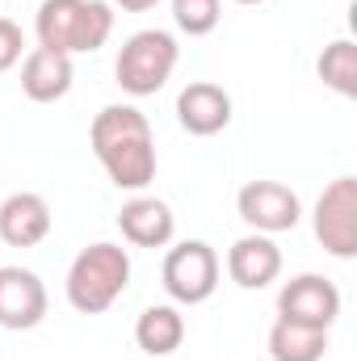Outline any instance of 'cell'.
I'll return each instance as SVG.
<instances>
[{
    "label": "cell",
    "mask_w": 357,
    "mask_h": 361,
    "mask_svg": "<svg viewBox=\"0 0 357 361\" xmlns=\"http://www.w3.org/2000/svg\"><path fill=\"white\" fill-rule=\"evenodd\" d=\"M315 68H320V80H324L332 92H341V97H357V47L349 42V38L328 42Z\"/></svg>",
    "instance_id": "17"
},
{
    "label": "cell",
    "mask_w": 357,
    "mask_h": 361,
    "mask_svg": "<svg viewBox=\"0 0 357 361\" xmlns=\"http://www.w3.org/2000/svg\"><path fill=\"white\" fill-rule=\"evenodd\" d=\"M177 122L189 135H198V139H210V135L227 130V122H231V97H227V89H219L210 80L185 85L177 97Z\"/></svg>",
    "instance_id": "10"
},
{
    "label": "cell",
    "mask_w": 357,
    "mask_h": 361,
    "mask_svg": "<svg viewBox=\"0 0 357 361\" xmlns=\"http://www.w3.org/2000/svg\"><path fill=\"white\" fill-rule=\"evenodd\" d=\"M328 353V332L277 319L269 328V357L273 361H320Z\"/></svg>",
    "instance_id": "16"
},
{
    "label": "cell",
    "mask_w": 357,
    "mask_h": 361,
    "mask_svg": "<svg viewBox=\"0 0 357 361\" xmlns=\"http://www.w3.org/2000/svg\"><path fill=\"white\" fill-rule=\"evenodd\" d=\"M311 219H315V240L332 257H341V261L357 257V180L353 177L332 180L320 193Z\"/></svg>",
    "instance_id": "6"
},
{
    "label": "cell",
    "mask_w": 357,
    "mask_h": 361,
    "mask_svg": "<svg viewBox=\"0 0 357 361\" xmlns=\"http://www.w3.org/2000/svg\"><path fill=\"white\" fill-rule=\"evenodd\" d=\"M51 235V206L42 193H8L0 202V240L8 248H34Z\"/></svg>",
    "instance_id": "11"
},
{
    "label": "cell",
    "mask_w": 357,
    "mask_h": 361,
    "mask_svg": "<svg viewBox=\"0 0 357 361\" xmlns=\"http://www.w3.org/2000/svg\"><path fill=\"white\" fill-rule=\"evenodd\" d=\"M236 210L248 227H257L261 235H277V231H294L303 219V202L290 185L282 180H248L236 193Z\"/></svg>",
    "instance_id": "8"
},
{
    "label": "cell",
    "mask_w": 357,
    "mask_h": 361,
    "mask_svg": "<svg viewBox=\"0 0 357 361\" xmlns=\"http://www.w3.org/2000/svg\"><path fill=\"white\" fill-rule=\"evenodd\" d=\"M227 273H231V281L240 290H265L269 281H277V273H282V248L261 231L244 235L227 252Z\"/></svg>",
    "instance_id": "12"
},
{
    "label": "cell",
    "mask_w": 357,
    "mask_h": 361,
    "mask_svg": "<svg viewBox=\"0 0 357 361\" xmlns=\"http://www.w3.org/2000/svg\"><path fill=\"white\" fill-rule=\"evenodd\" d=\"M160 281L169 290V298L181 307H198L219 290V257L206 240H185L177 248H169Z\"/></svg>",
    "instance_id": "5"
},
{
    "label": "cell",
    "mask_w": 357,
    "mask_h": 361,
    "mask_svg": "<svg viewBox=\"0 0 357 361\" xmlns=\"http://www.w3.org/2000/svg\"><path fill=\"white\" fill-rule=\"evenodd\" d=\"M135 341H139V349L152 353V357L177 353L181 341H185V315H181L177 307H169V302L147 307V311L139 315V324H135Z\"/></svg>",
    "instance_id": "15"
},
{
    "label": "cell",
    "mask_w": 357,
    "mask_h": 361,
    "mask_svg": "<svg viewBox=\"0 0 357 361\" xmlns=\"http://www.w3.org/2000/svg\"><path fill=\"white\" fill-rule=\"evenodd\" d=\"M118 8H126V13H147V8H156L160 0H114Z\"/></svg>",
    "instance_id": "20"
},
{
    "label": "cell",
    "mask_w": 357,
    "mask_h": 361,
    "mask_svg": "<svg viewBox=\"0 0 357 361\" xmlns=\"http://www.w3.org/2000/svg\"><path fill=\"white\" fill-rule=\"evenodd\" d=\"M21 47H25L21 25H17V21H8V17H0V72H8V68L21 59Z\"/></svg>",
    "instance_id": "19"
},
{
    "label": "cell",
    "mask_w": 357,
    "mask_h": 361,
    "mask_svg": "<svg viewBox=\"0 0 357 361\" xmlns=\"http://www.w3.org/2000/svg\"><path fill=\"white\" fill-rule=\"evenodd\" d=\"M337 315H341V290L328 277H320V273H298L277 294V319L328 332L337 324Z\"/></svg>",
    "instance_id": "7"
},
{
    "label": "cell",
    "mask_w": 357,
    "mask_h": 361,
    "mask_svg": "<svg viewBox=\"0 0 357 361\" xmlns=\"http://www.w3.org/2000/svg\"><path fill=\"white\" fill-rule=\"evenodd\" d=\"M47 319V286L21 265H0V328L30 332Z\"/></svg>",
    "instance_id": "9"
},
{
    "label": "cell",
    "mask_w": 357,
    "mask_h": 361,
    "mask_svg": "<svg viewBox=\"0 0 357 361\" xmlns=\"http://www.w3.org/2000/svg\"><path fill=\"white\" fill-rule=\"evenodd\" d=\"M38 47L63 51V55H85L105 47L114 34V8L105 0H42L34 17Z\"/></svg>",
    "instance_id": "2"
},
{
    "label": "cell",
    "mask_w": 357,
    "mask_h": 361,
    "mask_svg": "<svg viewBox=\"0 0 357 361\" xmlns=\"http://www.w3.org/2000/svg\"><path fill=\"white\" fill-rule=\"evenodd\" d=\"M236 4H261V0H236Z\"/></svg>",
    "instance_id": "21"
},
{
    "label": "cell",
    "mask_w": 357,
    "mask_h": 361,
    "mask_svg": "<svg viewBox=\"0 0 357 361\" xmlns=\"http://www.w3.org/2000/svg\"><path fill=\"white\" fill-rule=\"evenodd\" d=\"M118 227L135 248H164L177 231V219H173L169 202H160V197H131L118 210Z\"/></svg>",
    "instance_id": "14"
},
{
    "label": "cell",
    "mask_w": 357,
    "mask_h": 361,
    "mask_svg": "<svg viewBox=\"0 0 357 361\" xmlns=\"http://www.w3.org/2000/svg\"><path fill=\"white\" fill-rule=\"evenodd\" d=\"M126 286H131V257H126V248H118V244H89V248L72 261L68 281H63L68 302H72L80 315H101V311H109V307L126 294Z\"/></svg>",
    "instance_id": "3"
},
{
    "label": "cell",
    "mask_w": 357,
    "mask_h": 361,
    "mask_svg": "<svg viewBox=\"0 0 357 361\" xmlns=\"http://www.w3.org/2000/svg\"><path fill=\"white\" fill-rule=\"evenodd\" d=\"M223 17V0H173V21L189 38H202L219 25Z\"/></svg>",
    "instance_id": "18"
},
{
    "label": "cell",
    "mask_w": 357,
    "mask_h": 361,
    "mask_svg": "<svg viewBox=\"0 0 357 361\" xmlns=\"http://www.w3.org/2000/svg\"><path fill=\"white\" fill-rule=\"evenodd\" d=\"M72 76H76L72 55H63V51H47V47H34V51L25 55V63H21V92H25L30 101L47 105V101L68 97Z\"/></svg>",
    "instance_id": "13"
},
{
    "label": "cell",
    "mask_w": 357,
    "mask_h": 361,
    "mask_svg": "<svg viewBox=\"0 0 357 361\" xmlns=\"http://www.w3.org/2000/svg\"><path fill=\"white\" fill-rule=\"evenodd\" d=\"M181 59V47L169 30H139L118 51V85L131 97H156L169 85L173 68Z\"/></svg>",
    "instance_id": "4"
},
{
    "label": "cell",
    "mask_w": 357,
    "mask_h": 361,
    "mask_svg": "<svg viewBox=\"0 0 357 361\" xmlns=\"http://www.w3.org/2000/svg\"><path fill=\"white\" fill-rule=\"evenodd\" d=\"M89 143L118 189H147L156 180L152 122L135 105H105L89 126Z\"/></svg>",
    "instance_id": "1"
}]
</instances>
